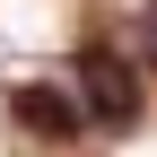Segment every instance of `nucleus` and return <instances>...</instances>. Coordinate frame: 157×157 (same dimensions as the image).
<instances>
[{"label": "nucleus", "instance_id": "f257e3e1", "mask_svg": "<svg viewBox=\"0 0 157 157\" xmlns=\"http://www.w3.org/2000/svg\"><path fill=\"white\" fill-rule=\"evenodd\" d=\"M78 96H87V122H105V131H131L140 122V70L122 61V52H105V44H87L78 52Z\"/></svg>", "mask_w": 157, "mask_h": 157}, {"label": "nucleus", "instance_id": "7ed1b4c3", "mask_svg": "<svg viewBox=\"0 0 157 157\" xmlns=\"http://www.w3.org/2000/svg\"><path fill=\"white\" fill-rule=\"evenodd\" d=\"M140 35H148V61H157V0L140 9Z\"/></svg>", "mask_w": 157, "mask_h": 157}, {"label": "nucleus", "instance_id": "f03ea898", "mask_svg": "<svg viewBox=\"0 0 157 157\" xmlns=\"http://www.w3.org/2000/svg\"><path fill=\"white\" fill-rule=\"evenodd\" d=\"M9 113H17V131L44 140V148H70L78 131H87V113H78L70 87H52V78H17V87H9Z\"/></svg>", "mask_w": 157, "mask_h": 157}]
</instances>
